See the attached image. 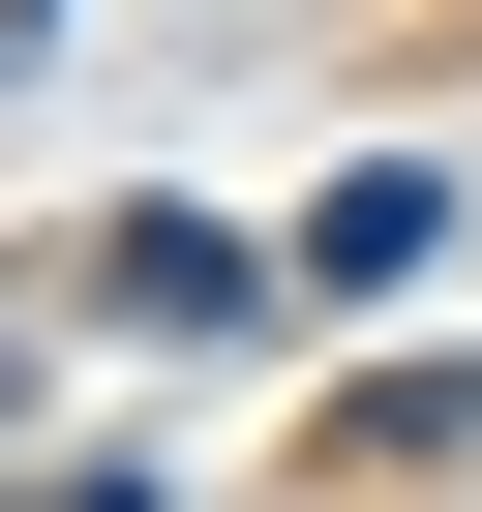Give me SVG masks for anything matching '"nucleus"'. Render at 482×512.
<instances>
[{"label": "nucleus", "instance_id": "obj_1", "mask_svg": "<svg viewBox=\"0 0 482 512\" xmlns=\"http://www.w3.org/2000/svg\"><path fill=\"white\" fill-rule=\"evenodd\" d=\"M272 272H302V302H422V272H452V151H332Z\"/></svg>", "mask_w": 482, "mask_h": 512}, {"label": "nucleus", "instance_id": "obj_2", "mask_svg": "<svg viewBox=\"0 0 482 512\" xmlns=\"http://www.w3.org/2000/svg\"><path fill=\"white\" fill-rule=\"evenodd\" d=\"M91 302H121V332H241V302H272V241H211V211H121V241H91Z\"/></svg>", "mask_w": 482, "mask_h": 512}, {"label": "nucleus", "instance_id": "obj_3", "mask_svg": "<svg viewBox=\"0 0 482 512\" xmlns=\"http://www.w3.org/2000/svg\"><path fill=\"white\" fill-rule=\"evenodd\" d=\"M422 452H482V362H362L332 392V482H422Z\"/></svg>", "mask_w": 482, "mask_h": 512}, {"label": "nucleus", "instance_id": "obj_4", "mask_svg": "<svg viewBox=\"0 0 482 512\" xmlns=\"http://www.w3.org/2000/svg\"><path fill=\"white\" fill-rule=\"evenodd\" d=\"M31 512H151V452H91V482H31Z\"/></svg>", "mask_w": 482, "mask_h": 512}, {"label": "nucleus", "instance_id": "obj_5", "mask_svg": "<svg viewBox=\"0 0 482 512\" xmlns=\"http://www.w3.org/2000/svg\"><path fill=\"white\" fill-rule=\"evenodd\" d=\"M0 31H61V0H0Z\"/></svg>", "mask_w": 482, "mask_h": 512}]
</instances>
